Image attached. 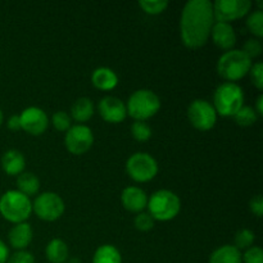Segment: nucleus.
I'll use <instances>...</instances> for the list:
<instances>
[{
    "instance_id": "9",
    "label": "nucleus",
    "mask_w": 263,
    "mask_h": 263,
    "mask_svg": "<svg viewBox=\"0 0 263 263\" xmlns=\"http://www.w3.org/2000/svg\"><path fill=\"white\" fill-rule=\"evenodd\" d=\"M187 118L193 127L199 131H208L215 127L217 113L212 103L204 99H195L187 107Z\"/></svg>"
},
{
    "instance_id": "31",
    "label": "nucleus",
    "mask_w": 263,
    "mask_h": 263,
    "mask_svg": "<svg viewBox=\"0 0 263 263\" xmlns=\"http://www.w3.org/2000/svg\"><path fill=\"white\" fill-rule=\"evenodd\" d=\"M154 222H156V221L153 220V217H152L149 213H145V212L138 213L135 220H134V225H135L136 230L143 231V233L151 231L152 229L154 228Z\"/></svg>"
},
{
    "instance_id": "24",
    "label": "nucleus",
    "mask_w": 263,
    "mask_h": 263,
    "mask_svg": "<svg viewBox=\"0 0 263 263\" xmlns=\"http://www.w3.org/2000/svg\"><path fill=\"white\" fill-rule=\"evenodd\" d=\"M234 120L241 127H249V126L254 125L258 120V115L254 110V108L248 107V105H243L238 112L234 115Z\"/></svg>"
},
{
    "instance_id": "14",
    "label": "nucleus",
    "mask_w": 263,
    "mask_h": 263,
    "mask_svg": "<svg viewBox=\"0 0 263 263\" xmlns=\"http://www.w3.org/2000/svg\"><path fill=\"white\" fill-rule=\"evenodd\" d=\"M121 203L128 212L140 213L148 205V195L143 189L138 186H127L121 194Z\"/></svg>"
},
{
    "instance_id": "38",
    "label": "nucleus",
    "mask_w": 263,
    "mask_h": 263,
    "mask_svg": "<svg viewBox=\"0 0 263 263\" xmlns=\"http://www.w3.org/2000/svg\"><path fill=\"white\" fill-rule=\"evenodd\" d=\"M254 110L257 112L258 117H259V116L263 115V95H259V97L257 98L256 108H254Z\"/></svg>"
},
{
    "instance_id": "40",
    "label": "nucleus",
    "mask_w": 263,
    "mask_h": 263,
    "mask_svg": "<svg viewBox=\"0 0 263 263\" xmlns=\"http://www.w3.org/2000/svg\"><path fill=\"white\" fill-rule=\"evenodd\" d=\"M3 121H4V115H3V110L0 109V126L3 125Z\"/></svg>"
},
{
    "instance_id": "39",
    "label": "nucleus",
    "mask_w": 263,
    "mask_h": 263,
    "mask_svg": "<svg viewBox=\"0 0 263 263\" xmlns=\"http://www.w3.org/2000/svg\"><path fill=\"white\" fill-rule=\"evenodd\" d=\"M68 263H81V261L79 258H71L68 259Z\"/></svg>"
},
{
    "instance_id": "32",
    "label": "nucleus",
    "mask_w": 263,
    "mask_h": 263,
    "mask_svg": "<svg viewBox=\"0 0 263 263\" xmlns=\"http://www.w3.org/2000/svg\"><path fill=\"white\" fill-rule=\"evenodd\" d=\"M251 74V80L253 82L254 86L258 90L263 89V64L262 62H257V63L252 64L251 71L249 73Z\"/></svg>"
},
{
    "instance_id": "4",
    "label": "nucleus",
    "mask_w": 263,
    "mask_h": 263,
    "mask_svg": "<svg viewBox=\"0 0 263 263\" xmlns=\"http://www.w3.org/2000/svg\"><path fill=\"white\" fill-rule=\"evenodd\" d=\"M149 215L154 221H171L176 217L181 211V200L176 193L167 189L157 190L148 198Z\"/></svg>"
},
{
    "instance_id": "6",
    "label": "nucleus",
    "mask_w": 263,
    "mask_h": 263,
    "mask_svg": "<svg viewBox=\"0 0 263 263\" xmlns=\"http://www.w3.org/2000/svg\"><path fill=\"white\" fill-rule=\"evenodd\" d=\"M31 213L32 202L18 190H8L0 197V215L9 222H26Z\"/></svg>"
},
{
    "instance_id": "10",
    "label": "nucleus",
    "mask_w": 263,
    "mask_h": 263,
    "mask_svg": "<svg viewBox=\"0 0 263 263\" xmlns=\"http://www.w3.org/2000/svg\"><path fill=\"white\" fill-rule=\"evenodd\" d=\"M216 22L231 23L251 13L252 2L249 0H217L212 3Z\"/></svg>"
},
{
    "instance_id": "5",
    "label": "nucleus",
    "mask_w": 263,
    "mask_h": 263,
    "mask_svg": "<svg viewBox=\"0 0 263 263\" xmlns=\"http://www.w3.org/2000/svg\"><path fill=\"white\" fill-rule=\"evenodd\" d=\"M161 109V99L154 91L149 89H140L134 91L126 103L127 116L135 121H145L154 117Z\"/></svg>"
},
{
    "instance_id": "1",
    "label": "nucleus",
    "mask_w": 263,
    "mask_h": 263,
    "mask_svg": "<svg viewBox=\"0 0 263 263\" xmlns=\"http://www.w3.org/2000/svg\"><path fill=\"white\" fill-rule=\"evenodd\" d=\"M215 22L212 2H187L180 17V37L182 44L190 50L203 48L210 40Z\"/></svg>"
},
{
    "instance_id": "2",
    "label": "nucleus",
    "mask_w": 263,
    "mask_h": 263,
    "mask_svg": "<svg viewBox=\"0 0 263 263\" xmlns=\"http://www.w3.org/2000/svg\"><path fill=\"white\" fill-rule=\"evenodd\" d=\"M213 108L217 116L234 117L244 105V91L236 82H222L213 94Z\"/></svg>"
},
{
    "instance_id": "36",
    "label": "nucleus",
    "mask_w": 263,
    "mask_h": 263,
    "mask_svg": "<svg viewBox=\"0 0 263 263\" xmlns=\"http://www.w3.org/2000/svg\"><path fill=\"white\" fill-rule=\"evenodd\" d=\"M7 126L10 131H20L21 130L20 116H17V115L10 116L9 120H8V122H7Z\"/></svg>"
},
{
    "instance_id": "8",
    "label": "nucleus",
    "mask_w": 263,
    "mask_h": 263,
    "mask_svg": "<svg viewBox=\"0 0 263 263\" xmlns=\"http://www.w3.org/2000/svg\"><path fill=\"white\" fill-rule=\"evenodd\" d=\"M64 202L54 192H45L39 194L32 202V212L40 220L53 222L62 217L64 213Z\"/></svg>"
},
{
    "instance_id": "11",
    "label": "nucleus",
    "mask_w": 263,
    "mask_h": 263,
    "mask_svg": "<svg viewBox=\"0 0 263 263\" xmlns=\"http://www.w3.org/2000/svg\"><path fill=\"white\" fill-rule=\"evenodd\" d=\"M94 144V134L86 125H74L66 131L64 145L73 156H82L91 149Z\"/></svg>"
},
{
    "instance_id": "34",
    "label": "nucleus",
    "mask_w": 263,
    "mask_h": 263,
    "mask_svg": "<svg viewBox=\"0 0 263 263\" xmlns=\"http://www.w3.org/2000/svg\"><path fill=\"white\" fill-rule=\"evenodd\" d=\"M8 263H35V257L31 252L23 249V251H17L12 256H9Z\"/></svg>"
},
{
    "instance_id": "28",
    "label": "nucleus",
    "mask_w": 263,
    "mask_h": 263,
    "mask_svg": "<svg viewBox=\"0 0 263 263\" xmlns=\"http://www.w3.org/2000/svg\"><path fill=\"white\" fill-rule=\"evenodd\" d=\"M131 134L133 138L139 143L148 141L152 138V128L145 121H135L131 125Z\"/></svg>"
},
{
    "instance_id": "12",
    "label": "nucleus",
    "mask_w": 263,
    "mask_h": 263,
    "mask_svg": "<svg viewBox=\"0 0 263 263\" xmlns=\"http://www.w3.org/2000/svg\"><path fill=\"white\" fill-rule=\"evenodd\" d=\"M21 130L32 136H40L48 130L49 117L41 108L28 107L20 115Z\"/></svg>"
},
{
    "instance_id": "7",
    "label": "nucleus",
    "mask_w": 263,
    "mask_h": 263,
    "mask_svg": "<svg viewBox=\"0 0 263 263\" xmlns=\"http://www.w3.org/2000/svg\"><path fill=\"white\" fill-rule=\"evenodd\" d=\"M126 172L134 181L148 182L158 174V163L149 153L138 152L126 161Z\"/></svg>"
},
{
    "instance_id": "25",
    "label": "nucleus",
    "mask_w": 263,
    "mask_h": 263,
    "mask_svg": "<svg viewBox=\"0 0 263 263\" xmlns=\"http://www.w3.org/2000/svg\"><path fill=\"white\" fill-rule=\"evenodd\" d=\"M247 28L249 30V32L253 36H256V39H259L263 36V12L262 10H254V12L249 13L248 18L246 21Z\"/></svg>"
},
{
    "instance_id": "18",
    "label": "nucleus",
    "mask_w": 263,
    "mask_h": 263,
    "mask_svg": "<svg viewBox=\"0 0 263 263\" xmlns=\"http://www.w3.org/2000/svg\"><path fill=\"white\" fill-rule=\"evenodd\" d=\"M91 82L98 90L110 91L117 87L118 76L113 69L108 68V67H99L92 72Z\"/></svg>"
},
{
    "instance_id": "33",
    "label": "nucleus",
    "mask_w": 263,
    "mask_h": 263,
    "mask_svg": "<svg viewBox=\"0 0 263 263\" xmlns=\"http://www.w3.org/2000/svg\"><path fill=\"white\" fill-rule=\"evenodd\" d=\"M243 263H263V251L259 247H251L244 252Z\"/></svg>"
},
{
    "instance_id": "26",
    "label": "nucleus",
    "mask_w": 263,
    "mask_h": 263,
    "mask_svg": "<svg viewBox=\"0 0 263 263\" xmlns=\"http://www.w3.org/2000/svg\"><path fill=\"white\" fill-rule=\"evenodd\" d=\"M254 240H256V234L249 229H241L235 235V244L234 247L239 251H247L248 248L253 247Z\"/></svg>"
},
{
    "instance_id": "29",
    "label": "nucleus",
    "mask_w": 263,
    "mask_h": 263,
    "mask_svg": "<svg viewBox=\"0 0 263 263\" xmlns=\"http://www.w3.org/2000/svg\"><path fill=\"white\" fill-rule=\"evenodd\" d=\"M51 125L55 128L57 131H61V133H66L69 130V127L72 126V118L69 117V115L64 110H58L51 117Z\"/></svg>"
},
{
    "instance_id": "27",
    "label": "nucleus",
    "mask_w": 263,
    "mask_h": 263,
    "mask_svg": "<svg viewBox=\"0 0 263 263\" xmlns=\"http://www.w3.org/2000/svg\"><path fill=\"white\" fill-rule=\"evenodd\" d=\"M139 7L146 14L158 15L167 9L168 2L166 0H143V2H139Z\"/></svg>"
},
{
    "instance_id": "20",
    "label": "nucleus",
    "mask_w": 263,
    "mask_h": 263,
    "mask_svg": "<svg viewBox=\"0 0 263 263\" xmlns=\"http://www.w3.org/2000/svg\"><path fill=\"white\" fill-rule=\"evenodd\" d=\"M95 113L94 103L89 98H79L71 107V116L79 125L91 120Z\"/></svg>"
},
{
    "instance_id": "17",
    "label": "nucleus",
    "mask_w": 263,
    "mask_h": 263,
    "mask_svg": "<svg viewBox=\"0 0 263 263\" xmlns=\"http://www.w3.org/2000/svg\"><path fill=\"white\" fill-rule=\"evenodd\" d=\"M26 158L17 149H9L2 157V168L9 176H20L25 172Z\"/></svg>"
},
{
    "instance_id": "22",
    "label": "nucleus",
    "mask_w": 263,
    "mask_h": 263,
    "mask_svg": "<svg viewBox=\"0 0 263 263\" xmlns=\"http://www.w3.org/2000/svg\"><path fill=\"white\" fill-rule=\"evenodd\" d=\"M17 187L18 192L30 198L37 194L40 190V180L32 172H22L17 177Z\"/></svg>"
},
{
    "instance_id": "13",
    "label": "nucleus",
    "mask_w": 263,
    "mask_h": 263,
    "mask_svg": "<svg viewBox=\"0 0 263 263\" xmlns=\"http://www.w3.org/2000/svg\"><path fill=\"white\" fill-rule=\"evenodd\" d=\"M99 115L105 122L121 123L127 117L126 103L116 97H104L98 104Z\"/></svg>"
},
{
    "instance_id": "16",
    "label": "nucleus",
    "mask_w": 263,
    "mask_h": 263,
    "mask_svg": "<svg viewBox=\"0 0 263 263\" xmlns=\"http://www.w3.org/2000/svg\"><path fill=\"white\" fill-rule=\"evenodd\" d=\"M33 238L32 228L28 222L15 223L8 234V240L15 251H23L31 244Z\"/></svg>"
},
{
    "instance_id": "21",
    "label": "nucleus",
    "mask_w": 263,
    "mask_h": 263,
    "mask_svg": "<svg viewBox=\"0 0 263 263\" xmlns=\"http://www.w3.org/2000/svg\"><path fill=\"white\" fill-rule=\"evenodd\" d=\"M45 256L50 263H66L69 256L68 246L62 239H51L45 248Z\"/></svg>"
},
{
    "instance_id": "35",
    "label": "nucleus",
    "mask_w": 263,
    "mask_h": 263,
    "mask_svg": "<svg viewBox=\"0 0 263 263\" xmlns=\"http://www.w3.org/2000/svg\"><path fill=\"white\" fill-rule=\"evenodd\" d=\"M249 210L257 217H262L263 215V198L262 195H256L254 198H252L251 202H249Z\"/></svg>"
},
{
    "instance_id": "19",
    "label": "nucleus",
    "mask_w": 263,
    "mask_h": 263,
    "mask_svg": "<svg viewBox=\"0 0 263 263\" xmlns=\"http://www.w3.org/2000/svg\"><path fill=\"white\" fill-rule=\"evenodd\" d=\"M243 253L231 244L220 247L211 253L208 263H243Z\"/></svg>"
},
{
    "instance_id": "3",
    "label": "nucleus",
    "mask_w": 263,
    "mask_h": 263,
    "mask_svg": "<svg viewBox=\"0 0 263 263\" xmlns=\"http://www.w3.org/2000/svg\"><path fill=\"white\" fill-rule=\"evenodd\" d=\"M253 64L241 49H231L218 58L217 72L226 82H236L246 77Z\"/></svg>"
},
{
    "instance_id": "23",
    "label": "nucleus",
    "mask_w": 263,
    "mask_h": 263,
    "mask_svg": "<svg viewBox=\"0 0 263 263\" xmlns=\"http://www.w3.org/2000/svg\"><path fill=\"white\" fill-rule=\"evenodd\" d=\"M92 263H122V256L115 246L104 244L95 251Z\"/></svg>"
},
{
    "instance_id": "15",
    "label": "nucleus",
    "mask_w": 263,
    "mask_h": 263,
    "mask_svg": "<svg viewBox=\"0 0 263 263\" xmlns=\"http://www.w3.org/2000/svg\"><path fill=\"white\" fill-rule=\"evenodd\" d=\"M213 44L221 50L229 51L234 49L236 44V32L231 23L215 22L211 32Z\"/></svg>"
},
{
    "instance_id": "30",
    "label": "nucleus",
    "mask_w": 263,
    "mask_h": 263,
    "mask_svg": "<svg viewBox=\"0 0 263 263\" xmlns=\"http://www.w3.org/2000/svg\"><path fill=\"white\" fill-rule=\"evenodd\" d=\"M243 53L246 54L247 57H249V58L253 61L254 58H257V57H259L262 54L263 51V46H262V43L259 39H248V40L244 43L243 45Z\"/></svg>"
},
{
    "instance_id": "37",
    "label": "nucleus",
    "mask_w": 263,
    "mask_h": 263,
    "mask_svg": "<svg viewBox=\"0 0 263 263\" xmlns=\"http://www.w3.org/2000/svg\"><path fill=\"white\" fill-rule=\"evenodd\" d=\"M8 259H9V249L4 241L0 240V263H7Z\"/></svg>"
}]
</instances>
